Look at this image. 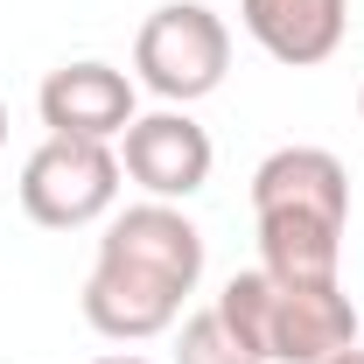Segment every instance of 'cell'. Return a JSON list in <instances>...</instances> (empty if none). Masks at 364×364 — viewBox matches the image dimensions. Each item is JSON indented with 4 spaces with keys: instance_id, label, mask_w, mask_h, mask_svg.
<instances>
[{
    "instance_id": "obj_9",
    "label": "cell",
    "mask_w": 364,
    "mask_h": 364,
    "mask_svg": "<svg viewBox=\"0 0 364 364\" xmlns=\"http://www.w3.org/2000/svg\"><path fill=\"white\" fill-rule=\"evenodd\" d=\"M176 364H259L218 309H196V316L176 322Z\"/></svg>"
},
{
    "instance_id": "obj_11",
    "label": "cell",
    "mask_w": 364,
    "mask_h": 364,
    "mask_svg": "<svg viewBox=\"0 0 364 364\" xmlns=\"http://www.w3.org/2000/svg\"><path fill=\"white\" fill-rule=\"evenodd\" d=\"M329 364H364V343H350V350H343V358H329Z\"/></svg>"
},
{
    "instance_id": "obj_4",
    "label": "cell",
    "mask_w": 364,
    "mask_h": 364,
    "mask_svg": "<svg viewBox=\"0 0 364 364\" xmlns=\"http://www.w3.org/2000/svg\"><path fill=\"white\" fill-rule=\"evenodd\" d=\"M119 147L112 140H63L49 134L28 161H21V210L36 218L43 231H85V225H105L112 203H119Z\"/></svg>"
},
{
    "instance_id": "obj_1",
    "label": "cell",
    "mask_w": 364,
    "mask_h": 364,
    "mask_svg": "<svg viewBox=\"0 0 364 364\" xmlns=\"http://www.w3.org/2000/svg\"><path fill=\"white\" fill-rule=\"evenodd\" d=\"M203 280V231L182 203L140 196L98 231V259L85 273V322L105 343H154L182 322V301Z\"/></svg>"
},
{
    "instance_id": "obj_2",
    "label": "cell",
    "mask_w": 364,
    "mask_h": 364,
    "mask_svg": "<svg viewBox=\"0 0 364 364\" xmlns=\"http://www.w3.org/2000/svg\"><path fill=\"white\" fill-rule=\"evenodd\" d=\"M210 309L259 364H329L358 343V301L343 294V280L301 287V280H273L267 267H245L225 280Z\"/></svg>"
},
{
    "instance_id": "obj_3",
    "label": "cell",
    "mask_w": 364,
    "mask_h": 364,
    "mask_svg": "<svg viewBox=\"0 0 364 364\" xmlns=\"http://www.w3.org/2000/svg\"><path fill=\"white\" fill-rule=\"evenodd\" d=\"M231 70V28L203 0H161L134 36V85L161 105H196L225 85Z\"/></svg>"
},
{
    "instance_id": "obj_8",
    "label": "cell",
    "mask_w": 364,
    "mask_h": 364,
    "mask_svg": "<svg viewBox=\"0 0 364 364\" xmlns=\"http://www.w3.org/2000/svg\"><path fill=\"white\" fill-rule=\"evenodd\" d=\"M238 28L287 70L329 63L350 36V0H238Z\"/></svg>"
},
{
    "instance_id": "obj_10",
    "label": "cell",
    "mask_w": 364,
    "mask_h": 364,
    "mask_svg": "<svg viewBox=\"0 0 364 364\" xmlns=\"http://www.w3.org/2000/svg\"><path fill=\"white\" fill-rule=\"evenodd\" d=\"M91 364H154V358H140V350H105V358H91Z\"/></svg>"
},
{
    "instance_id": "obj_12",
    "label": "cell",
    "mask_w": 364,
    "mask_h": 364,
    "mask_svg": "<svg viewBox=\"0 0 364 364\" xmlns=\"http://www.w3.org/2000/svg\"><path fill=\"white\" fill-rule=\"evenodd\" d=\"M0 154H7V105H0Z\"/></svg>"
},
{
    "instance_id": "obj_5",
    "label": "cell",
    "mask_w": 364,
    "mask_h": 364,
    "mask_svg": "<svg viewBox=\"0 0 364 364\" xmlns=\"http://www.w3.org/2000/svg\"><path fill=\"white\" fill-rule=\"evenodd\" d=\"M112 147H119L127 182H134L140 196H154V203H189V196L210 182V168H218V147L189 119V105H154V112H140Z\"/></svg>"
},
{
    "instance_id": "obj_7",
    "label": "cell",
    "mask_w": 364,
    "mask_h": 364,
    "mask_svg": "<svg viewBox=\"0 0 364 364\" xmlns=\"http://www.w3.org/2000/svg\"><path fill=\"white\" fill-rule=\"evenodd\" d=\"M252 218H329V225H350V168L329 147H273L252 168Z\"/></svg>"
},
{
    "instance_id": "obj_13",
    "label": "cell",
    "mask_w": 364,
    "mask_h": 364,
    "mask_svg": "<svg viewBox=\"0 0 364 364\" xmlns=\"http://www.w3.org/2000/svg\"><path fill=\"white\" fill-rule=\"evenodd\" d=\"M358 119H364V85H358Z\"/></svg>"
},
{
    "instance_id": "obj_6",
    "label": "cell",
    "mask_w": 364,
    "mask_h": 364,
    "mask_svg": "<svg viewBox=\"0 0 364 364\" xmlns=\"http://www.w3.org/2000/svg\"><path fill=\"white\" fill-rule=\"evenodd\" d=\"M36 112L63 140H119L140 119V85H134V70H119L105 56H77V63H56L43 77Z\"/></svg>"
}]
</instances>
